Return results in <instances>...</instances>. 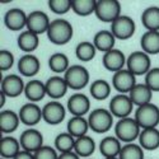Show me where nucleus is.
<instances>
[{"mask_svg": "<svg viewBox=\"0 0 159 159\" xmlns=\"http://www.w3.org/2000/svg\"><path fill=\"white\" fill-rule=\"evenodd\" d=\"M39 69H41V62H39L37 56L32 54L23 55L18 61V70L22 76L32 78L38 74Z\"/></svg>", "mask_w": 159, "mask_h": 159, "instance_id": "nucleus-19", "label": "nucleus"}, {"mask_svg": "<svg viewBox=\"0 0 159 159\" xmlns=\"http://www.w3.org/2000/svg\"><path fill=\"white\" fill-rule=\"evenodd\" d=\"M19 143H20L22 150L34 154L38 149H41L43 147V136L38 130L31 127V129L24 130L20 134Z\"/></svg>", "mask_w": 159, "mask_h": 159, "instance_id": "nucleus-10", "label": "nucleus"}, {"mask_svg": "<svg viewBox=\"0 0 159 159\" xmlns=\"http://www.w3.org/2000/svg\"><path fill=\"white\" fill-rule=\"evenodd\" d=\"M20 148L19 140L11 136H5L0 140V157L4 159H13L20 152Z\"/></svg>", "mask_w": 159, "mask_h": 159, "instance_id": "nucleus-28", "label": "nucleus"}, {"mask_svg": "<svg viewBox=\"0 0 159 159\" xmlns=\"http://www.w3.org/2000/svg\"><path fill=\"white\" fill-rule=\"evenodd\" d=\"M66 115L65 107L57 101L46 103L42 108V120L48 125H60Z\"/></svg>", "mask_w": 159, "mask_h": 159, "instance_id": "nucleus-12", "label": "nucleus"}, {"mask_svg": "<svg viewBox=\"0 0 159 159\" xmlns=\"http://www.w3.org/2000/svg\"><path fill=\"white\" fill-rule=\"evenodd\" d=\"M50 24L51 22L48 19V16L41 10L31 11L27 17V31H31L37 36L47 33Z\"/></svg>", "mask_w": 159, "mask_h": 159, "instance_id": "nucleus-13", "label": "nucleus"}, {"mask_svg": "<svg viewBox=\"0 0 159 159\" xmlns=\"http://www.w3.org/2000/svg\"><path fill=\"white\" fill-rule=\"evenodd\" d=\"M141 23L148 31L159 32V7H149L141 14Z\"/></svg>", "mask_w": 159, "mask_h": 159, "instance_id": "nucleus-32", "label": "nucleus"}, {"mask_svg": "<svg viewBox=\"0 0 159 159\" xmlns=\"http://www.w3.org/2000/svg\"><path fill=\"white\" fill-rule=\"evenodd\" d=\"M48 8L52 13L62 16L73 8V0H48Z\"/></svg>", "mask_w": 159, "mask_h": 159, "instance_id": "nucleus-39", "label": "nucleus"}, {"mask_svg": "<svg viewBox=\"0 0 159 159\" xmlns=\"http://www.w3.org/2000/svg\"><path fill=\"white\" fill-rule=\"evenodd\" d=\"M152 66V60L148 54H145L144 51H135L131 52L127 56L126 60V69L131 71L135 76L139 75H147L150 71Z\"/></svg>", "mask_w": 159, "mask_h": 159, "instance_id": "nucleus-5", "label": "nucleus"}, {"mask_svg": "<svg viewBox=\"0 0 159 159\" xmlns=\"http://www.w3.org/2000/svg\"><path fill=\"white\" fill-rule=\"evenodd\" d=\"M69 112L75 117H84L90 108V101L89 98L83 93L73 94L66 103Z\"/></svg>", "mask_w": 159, "mask_h": 159, "instance_id": "nucleus-18", "label": "nucleus"}, {"mask_svg": "<svg viewBox=\"0 0 159 159\" xmlns=\"http://www.w3.org/2000/svg\"><path fill=\"white\" fill-rule=\"evenodd\" d=\"M145 84L153 92H159V68H153L145 75Z\"/></svg>", "mask_w": 159, "mask_h": 159, "instance_id": "nucleus-40", "label": "nucleus"}, {"mask_svg": "<svg viewBox=\"0 0 159 159\" xmlns=\"http://www.w3.org/2000/svg\"><path fill=\"white\" fill-rule=\"evenodd\" d=\"M33 155H34V159H59V154L56 149H54L52 147H48V145H43Z\"/></svg>", "mask_w": 159, "mask_h": 159, "instance_id": "nucleus-42", "label": "nucleus"}, {"mask_svg": "<svg viewBox=\"0 0 159 159\" xmlns=\"http://www.w3.org/2000/svg\"><path fill=\"white\" fill-rule=\"evenodd\" d=\"M141 127L134 117H126L118 120L115 125V135L121 143L130 144L135 139H139Z\"/></svg>", "mask_w": 159, "mask_h": 159, "instance_id": "nucleus-2", "label": "nucleus"}, {"mask_svg": "<svg viewBox=\"0 0 159 159\" xmlns=\"http://www.w3.org/2000/svg\"><path fill=\"white\" fill-rule=\"evenodd\" d=\"M90 96L97 101L107 99L111 94V85L104 79H97L90 84Z\"/></svg>", "mask_w": 159, "mask_h": 159, "instance_id": "nucleus-33", "label": "nucleus"}, {"mask_svg": "<svg viewBox=\"0 0 159 159\" xmlns=\"http://www.w3.org/2000/svg\"><path fill=\"white\" fill-rule=\"evenodd\" d=\"M126 60H127V57H125V54L121 50L113 48L108 52H106L102 59V62H103V66L108 71L117 73V71L125 69Z\"/></svg>", "mask_w": 159, "mask_h": 159, "instance_id": "nucleus-17", "label": "nucleus"}, {"mask_svg": "<svg viewBox=\"0 0 159 159\" xmlns=\"http://www.w3.org/2000/svg\"><path fill=\"white\" fill-rule=\"evenodd\" d=\"M97 0H73V10L76 16L88 17L96 11Z\"/></svg>", "mask_w": 159, "mask_h": 159, "instance_id": "nucleus-36", "label": "nucleus"}, {"mask_svg": "<svg viewBox=\"0 0 159 159\" xmlns=\"http://www.w3.org/2000/svg\"><path fill=\"white\" fill-rule=\"evenodd\" d=\"M68 87L74 90H80L89 83V71L82 65H73L64 74Z\"/></svg>", "mask_w": 159, "mask_h": 159, "instance_id": "nucleus-7", "label": "nucleus"}, {"mask_svg": "<svg viewBox=\"0 0 159 159\" xmlns=\"http://www.w3.org/2000/svg\"><path fill=\"white\" fill-rule=\"evenodd\" d=\"M111 32L116 37V39H129L136 32V24L131 17L129 16H120L112 24Z\"/></svg>", "mask_w": 159, "mask_h": 159, "instance_id": "nucleus-8", "label": "nucleus"}, {"mask_svg": "<svg viewBox=\"0 0 159 159\" xmlns=\"http://www.w3.org/2000/svg\"><path fill=\"white\" fill-rule=\"evenodd\" d=\"M19 115L11 110H4L0 112V130L4 134H10L19 126Z\"/></svg>", "mask_w": 159, "mask_h": 159, "instance_id": "nucleus-26", "label": "nucleus"}, {"mask_svg": "<svg viewBox=\"0 0 159 159\" xmlns=\"http://www.w3.org/2000/svg\"><path fill=\"white\" fill-rule=\"evenodd\" d=\"M46 34L50 39V42H52L54 45H57V46H62V45H66L71 41L74 30H73V25L70 24V22H68L66 19H62V18H57L51 22Z\"/></svg>", "mask_w": 159, "mask_h": 159, "instance_id": "nucleus-1", "label": "nucleus"}, {"mask_svg": "<svg viewBox=\"0 0 159 159\" xmlns=\"http://www.w3.org/2000/svg\"><path fill=\"white\" fill-rule=\"evenodd\" d=\"M118 159H144V149L135 143L125 144L118 155Z\"/></svg>", "mask_w": 159, "mask_h": 159, "instance_id": "nucleus-38", "label": "nucleus"}, {"mask_svg": "<svg viewBox=\"0 0 159 159\" xmlns=\"http://www.w3.org/2000/svg\"><path fill=\"white\" fill-rule=\"evenodd\" d=\"M24 96L32 103L42 101L45 98V96H47L46 84L41 80H38V79H32V80H30L28 83H25Z\"/></svg>", "mask_w": 159, "mask_h": 159, "instance_id": "nucleus-22", "label": "nucleus"}, {"mask_svg": "<svg viewBox=\"0 0 159 159\" xmlns=\"http://www.w3.org/2000/svg\"><path fill=\"white\" fill-rule=\"evenodd\" d=\"M75 138L71 136L69 132H61L55 138V149L61 153H69L74 152L75 147Z\"/></svg>", "mask_w": 159, "mask_h": 159, "instance_id": "nucleus-37", "label": "nucleus"}, {"mask_svg": "<svg viewBox=\"0 0 159 159\" xmlns=\"http://www.w3.org/2000/svg\"><path fill=\"white\" fill-rule=\"evenodd\" d=\"M134 111V103L131 102L129 94H117L112 97L110 102V112L118 120L126 118Z\"/></svg>", "mask_w": 159, "mask_h": 159, "instance_id": "nucleus-9", "label": "nucleus"}, {"mask_svg": "<svg viewBox=\"0 0 159 159\" xmlns=\"http://www.w3.org/2000/svg\"><path fill=\"white\" fill-rule=\"evenodd\" d=\"M2 159H4V158H2Z\"/></svg>", "mask_w": 159, "mask_h": 159, "instance_id": "nucleus-47", "label": "nucleus"}, {"mask_svg": "<svg viewBox=\"0 0 159 159\" xmlns=\"http://www.w3.org/2000/svg\"><path fill=\"white\" fill-rule=\"evenodd\" d=\"M115 42H116V37L111 31L107 30H102L94 34L93 38V45L97 48V51H101L103 54L108 52L115 48Z\"/></svg>", "mask_w": 159, "mask_h": 159, "instance_id": "nucleus-24", "label": "nucleus"}, {"mask_svg": "<svg viewBox=\"0 0 159 159\" xmlns=\"http://www.w3.org/2000/svg\"><path fill=\"white\" fill-rule=\"evenodd\" d=\"M17 43L18 47L23 51V52H27V54H31L33 52L38 45H39V38L37 34H34L31 31H23L17 39Z\"/></svg>", "mask_w": 159, "mask_h": 159, "instance_id": "nucleus-29", "label": "nucleus"}, {"mask_svg": "<svg viewBox=\"0 0 159 159\" xmlns=\"http://www.w3.org/2000/svg\"><path fill=\"white\" fill-rule=\"evenodd\" d=\"M88 124L89 129H92L97 134H104L113 126V116L110 110L96 108L89 113Z\"/></svg>", "mask_w": 159, "mask_h": 159, "instance_id": "nucleus-3", "label": "nucleus"}, {"mask_svg": "<svg viewBox=\"0 0 159 159\" xmlns=\"http://www.w3.org/2000/svg\"><path fill=\"white\" fill-rule=\"evenodd\" d=\"M27 17L23 9L19 8H13L9 9L5 16H4V24L5 27L13 32L22 31L24 27H27Z\"/></svg>", "mask_w": 159, "mask_h": 159, "instance_id": "nucleus-14", "label": "nucleus"}, {"mask_svg": "<svg viewBox=\"0 0 159 159\" xmlns=\"http://www.w3.org/2000/svg\"><path fill=\"white\" fill-rule=\"evenodd\" d=\"M59 159H80L75 152H69V153H61L59 155Z\"/></svg>", "mask_w": 159, "mask_h": 159, "instance_id": "nucleus-44", "label": "nucleus"}, {"mask_svg": "<svg viewBox=\"0 0 159 159\" xmlns=\"http://www.w3.org/2000/svg\"><path fill=\"white\" fill-rule=\"evenodd\" d=\"M96 52H97V48L94 47L93 42H89V41L80 42L75 47V56L80 61H84V62L93 60L96 56Z\"/></svg>", "mask_w": 159, "mask_h": 159, "instance_id": "nucleus-35", "label": "nucleus"}, {"mask_svg": "<svg viewBox=\"0 0 159 159\" xmlns=\"http://www.w3.org/2000/svg\"><path fill=\"white\" fill-rule=\"evenodd\" d=\"M68 132L74 136L75 139L78 138H82V136H85L87 132L89 130V124H88V120H85L84 117H75L73 116L70 120L68 121Z\"/></svg>", "mask_w": 159, "mask_h": 159, "instance_id": "nucleus-30", "label": "nucleus"}, {"mask_svg": "<svg viewBox=\"0 0 159 159\" xmlns=\"http://www.w3.org/2000/svg\"><path fill=\"white\" fill-rule=\"evenodd\" d=\"M45 84H46V93L52 99L62 98L69 89L68 83H66L64 76H51L50 79H47Z\"/></svg>", "mask_w": 159, "mask_h": 159, "instance_id": "nucleus-21", "label": "nucleus"}, {"mask_svg": "<svg viewBox=\"0 0 159 159\" xmlns=\"http://www.w3.org/2000/svg\"><path fill=\"white\" fill-rule=\"evenodd\" d=\"M96 17L104 23H113L121 16V4L117 0H97Z\"/></svg>", "mask_w": 159, "mask_h": 159, "instance_id": "nucleus-4", "label": "nucleus"}, {"mask_svg": "<svg viewBox=\"0 0 159 159\" xmlns=\"http://www.w3.org/2000/svg\"><path fill=\"white\" fill-rule=\"evenodd\" d=\"M96 150V141L90 136L85 135L75 140L74 152L80 158H89Z\"/></svg>", "mask_w": 159, "mask_h": 159, "instance_id": "nucleus-31", "label": "nucleus"}, {"mask_svg": "<svg viewBox=\"0 0 159 159\" xmlns=\"http://www.w3.org/2000/svg\"><path fill=\"white\" fill-rule=\"evenodd\" d=\"M48 66L51 71H54L55 74H61V73H66L68 69L70 68L69 65V59L65 54L61 52H56V54L51 55L48 59Z\"/></svg>", "mask_w": 159, "mask_h": 159, "instance_id": "nucleus-34", "label": "nucleus"}, {"mask_svg": "<svg viewBox=\"0 0 159 159\" xmlns=\"http://www.w3.org/2000/svg\"><path fill=\"white\" fill-rule=\"evenodd\" d=\"M136 76L129 71L127 69H122L117 71L112 76V87L118 92L120 94H129L131 89L136 85Z\"/></svg>", "mask_w": 159, "mask_h": 159, "instance_id": "nucleus-11", "label": "nucleus"}, {"mask_svg": "<svg viewBox=\"0 0 159 159\" xmlns=\"http://www.w3.org/2000/svg\"><path fill=\"white\" fill-rule=\"evenodd\" d=\"M153 93L154 92L147 84L140 83V84H136L134 88L131 89V92L129 93V97H130L131 102L134 103V106H136V107H141V106L152 103Z\"/></svg>", "mask_w": 159, "mask_h": 159, "instance_id": "nucleus-20", "label": "nucleus"}, {"mask_svg": "<svg viewBox=\"0 0 159 159\" xmlns=\"http://www.w3.org/2000/svg\"><path fill=\"white\" fill-rule=\"evenodd\" d=\"M18 115L23 125L32 127L39 124V121L42 120V108L38 107L36 103L28 102L22 106Z\"/></svg>", "mask_w": 159, "mask_h": 159, "instance_id": "nucleus-15", "label": "nucleus"}, {"mask_svg": "<svg viewBox=\"0 0 159 159\" xmlns=\"http://www.w3.org/2000/svg\"><path fill=\"white\" fill-rule=\"evenodd\" d=\"M121 149V141L116 136H107L99 143V152L104 158H118Z\"/></svg>", "mask_w": 159, "mask_h": 159, "instance_id": "nucleus-25", "label": "nucleus"}, {"mask_svg": "<svg viewBox=\"0 0 159 159\" xmlns=\"http://www.w3.org/2000/svg\"><path fill=\"white\" fill-rule=\"evenodd\" d=\"M104 159H118V158H104Z\"/></svg>", "mask_w": 159, "mask_h": 159, "instance_id": "nucleus-46", "label": "nucleus"}, {"mask_svg": "<svg viewBox=\"0 0 159 159\" xmlns=\"http://www.w3.org/2000/svg\"><path fill=\"white\" fill-rule=\"evenodd\" d=\"M13 159H34V155H33V153L25 152V150H20Z\"/></svg>", "mask_w": 159, "mask_h": 159, "instance_id": "nucleus-43", "label": "nucleus"}, {"mask_svg": "<svg viewBox=\"0 0 159 159\" xmlns=\"http://www.w3.org/2000/svg\"><path fill=\"white\" fill-rule=\"evenodd\" d=\"M0 97H2V102H0V104H2V107L5 104V98H7V96L3 93V92H0Z\"/></svg>", "mask_w": 159, "mask_h": 159, "instance_id": "nucleus-45", "label": "nucleus"}, {"mask_svg": "<svg viewBox=\"0 0 159 159\" xmlns=\"http://www.w3.org/2000/svg\"><path fill=\"white\" fill-rule=\"evenodd\" d=\"M25 84L23 83V79L18 75L10 74L7 75L2 80V90L3 93L9 98H17L22 93H24Z\"/></svg>", "mask_w": 159, "mask_h": 159, "instance_id": "nucleus-16", "label": "nucleus"}, {"mask_svg": "<svg viewBox=\"0 0 159 159\" xmlns=\"http://www.w3.org/2000/svg\"><path fill=\"white\" fill-rule=\"evenodd\" d=\"M139 145L144 150H157L159 148V130L157 127L143 129L139 135Z\"/></svg>", "mask_w": 159, "mask_h": 159, "instance_id": "nucleus-23", "label": "nucleus"}, {"mask_svg": "<svg viewBox=\"0 0 159 159\" xmlns=\"http://www.w3.org/2000/svg\"><path fill=\"white\" fill-rule=\"evenodd\" d=\"M134 118L141 129L157 127L159 125V107L153 103L136 107Z\"/></svg>", "mask_w": 159, "mask_h": 159, "instance_id": "nucleus-6", "label": "nucleus"}, {"mask_svg": "<svg viewBox=\"0 0 159 159\" xmlns=\"http://www.w3.org/2000/svg\"><path fill=\"white\" fill-rule=\"evenodd\" d=\"M141 51L148 55L159 54V32L158 31H148L140 38Z\"/></svg>", "mask_w": 159, "mask_h": 159, "instance_id": "nucleus-27", "label": "nucleus"}, {"mask_svg": "<svg viewBox=\"0 0 159 159\" xmlns=\"http://www.w3.org/2000/svg\"><path fill=\"white\" fill-rule=\"evenodd\" d=\"M13 64H14V55L9 50H0V70H9Z\"/></svg>", "mask_w": 159, "mask_h": 159, "instance_id": "nucleus-41", "label": "nucleus"}]
</instances>
